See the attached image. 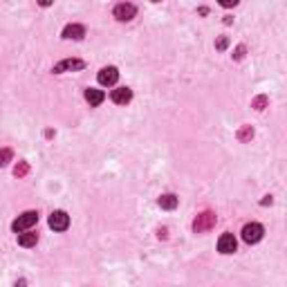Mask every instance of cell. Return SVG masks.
Wrapping results in <instances>:
<instances>
[{"instance_id":"obj_1","label":"cell","mask_w":287,"mask_h":287,"mask_svg":"<svg viewBox=\"0 0 287 287\" xmlns=\"http://www.w3.org/2000/svg\"><path fill=\"white\" fill-rule=\"evenodd\" d=\"M36 222H38V213H36V211H25L22 215H18V218L13 220L11 229L16 233H22V231H27V229L34 227Z\"/></svg>"},{"instance_id":"obj_2","label":"cell","mask_w":287,"mask_h":287,"mask_svg":"<svg viewBox=\"0 0 287 287\" xmlns=\"http://www.w3.org/2000/svg\"><path fill=\"white\" fill-rule=\"evenodd\" d=\"M263 233H265L263 224H258V222L245 224V227H242V240H245L247 245H256V242L263 238Z\"/></svg>"},{"instance_id":"obj_3","label":"cell","mask_w":287,"mask_h":287,"mask_svg":"<svg viewBox=\"0 0 287 287\" xmlns=\"http://www.w3.org/2000/svg\"><path fill=\"white\" fill-rule=\"evenodd\" d=\"M49 227H52L54 231H65V229L70 227V215H67L65 211H54V213L49 215Z\"/></svg>"},{"instance_id":"obj_4","label":"cell","mask_w":287,"mask_h":287,"mask_svg":"<svg viewBox=\"0 0 287 287\" xmlns=\"http://www.w3.org/2000/svg\"><path fill=\"white\" fill-rule=\"evenodd\" d=\"M112 13H115L117 20L126 22V20H133V18H135V13H137V7H135V4H130V2H121V4H117Z\"/></svg>"},{"instance_id":"obj_5","label":"cell","mask_w":287,"mask_h":287,"mask_svg":"<svg viewBox=\"0 0 287 287\" xmlns=\"http://www.w3.org/2000/svg\"><path fill=\"white\" fill-rule=\"evenodd\" d=\"M215 224V213H211V211H204V213H200L195 218V222H193V229H195L197 233L206 231V229H211Z\"/></svg>"},{"instance_id":"obj_6","label":"cell","mask_w":287,"mask_h":287,"mask_svg":"<svg viewBox=\"0 0 287 287\" xmlns=\"http://www.w3.org/2000/svg\"><path fill=\"white\" fill-rule=\"evenodd\" d=\"M85 63L79 58H65V61L54 65V74H63V72H72V70H83Z\"/></svg>"},{"instance_id":"obj_7","label":"cell","mask_w":287,"mask_h":287,"mask_svg":"<svg viewBox=\"0 0 287 287\" xmlns=\"http://www.w3.org/2000/svg\"><path fill=\"white\" fill-rule=\"evenodd\" d=\"M236 247H238V242H236V238H233V233H222V236H220V240H218L220 254H233Z\"/></svg>"},{"instance_id":"obj_8","label":"cell","mask_w":287,"mask_h":287,"mask_svg":"<svg viewBox=\"0 0 287 287\" xmlns=\"http://www.w3.org/2000/svg\"><path fill=\"white\" fill-rule=\"evenodd\" d=\"M119 81V70L117 67H103L99 72V83L101 85H115Z\"/></svg>"},{"instance_id":"obj_9","label":"cell","mask_w":287,"mask_h":287,"mask_svg":"<svg viewBox=\"0 0 287 287\" xmlns=\"http://www.w3.org/2000/svg\"><path fill=\"white\" fill-rule=\"evenodd\" d=\"M130 99H133V90H130V88L112 90V101H115L117 106H126V103H130Z\"/></svg>"},{"instance_id":"obj_10","label":"cell","mask_w":287,"mask_h":287,"mask_svg":"<svg viewBox=\"0 0 287 287\" xmlns=\"http://www.w3.org/2000/svg\"><path fill=\"white\" fill-rule=\"evenodd\" d=\"M85 36V27L83 25H67L65 29H63V38H72V40H81Z\"/></svg>"},{"instance_id":"obj_11","label":"cell","mask_w":287,"mask_h":287,"mask_svg":"<svg viewBox=\"0 0 287 287\" xmlns=\"http://www.w3.org/2000/svg\"><path fill=\"white\" fill-rule=\"evenodd\" d=\"M103 99H106V94H103L101 90H97V88H88V90H85V101H88L90 106H101Z\"/></svg>"},{"instance_id":"obj_12","label":"cell","mask_w":287,"mask_h":287,"mask_svg":"<svg viewBox=\"0 0 287 287\" xmlns=\"http://www.w3.org/2000/svg\"><path fill=\"white\" fill-rule=\"evenodd\" d=\"M36 240H38V233H31V231L18 233V245L20 247H34Z\"/></svg>"},{"instance_id":"obj_13","label":"cell","mask_w":287,"mask_h":287,"mask_svg":"<svg viewBox=\"0 0 287 287\" xmlns=\"http://www.w3.org/2000/svg\"><path fill=\"white\" fill-rule=\"evenodd\" d=\"M157 204H159L161 209H166V211H173L175 206H177V197H175L173 193H166V195H161L159 200H157Z\"/></svg>"},{"instance_id":"obj_14","label":"cell","mask_w":287,"mask_h":287,"mask_svg":"<svg viewBox=\"0 0 287 287\" xmlns=\"http://www.w3.org/2000/svg\"><path fill=\"white\" fill-rule=\"evenodd\" d=\"M11 155H13V152H11V148H2V150H0V166H4V164H7V161L11 159Z\"/></svg>"},{"instance_id":"obj_15","label":"cell","mask_w":287,"mask_h":287,"mask_svg":"<svg viewBox=\"0 0 287 287\" xmlns=\"http://www.w3.org/2000/svg\"><path fill=\"white\" fill-rule=\"evenodd\" d=\"M27 170H29V166H27V161H20V164L16 166V175H18V177H22V175H27Z\"/></svg>"},{"instance_id":"obj_16","label":"cell","mask_w":287,"mask_h":287,"mask_svg":"<svg viewBox=\"0 0 287 287\" xmlns=\"http://www.w3.org/2000/svg\"><path fill=\"white\" fill-rule=\"evenodd\" d=\"M227 45H229V38H227V36H220V38L215 40V47H218V49H227Z\"/></svg>"},{"instance_id":"obj_17","label":"cell","mask_w":287,"mask_h":287,"mask_svg":"<svg viewBox=\"0 0 287 287\" xmlns=\"http://www.w3.org/2000/svg\"><path fill=\"white\" fill-rule=\"evenodd\" d=\"M251 135H254V130H251V126H247V128L240 130V139H249Z\"/></svg>"},{"instance_id":"obj_18","label":"cell","mask_w":287,"mask_h":287,"mask_svg":"<svg viewBox=\"0 0 287 287\" xmlns=\"http://www.w3.org/2000/svg\"><path fill=\"white\" fill-rule=\"evenodd\" d=\"M265 103H267V99H265V97H258V99L254 101V108H256V110H263Z\"/></svg>"},{"instance_id":"obj_19","label":"cell","mask_w":287,"mask_h":287,"mask_svg":"<svg viewBox=\"0 0 287 287\" xmlns=\"http://www.w3.org/2000/svg\"><path fill=\"white\" fill-rule=\"evenodd\" d=\"M236 0H222V7H236Z\"/></svg>"},{"instance_id":"obj_20","label":"cell","mask_w":287,"mask_h":287,"mask_svg":"<svg viewBox=\"0 0 287 287\" xmlns=\"http://www.w3.org/2000/svg\"><path fill=\"white\" fill-rule=\"evenodd\" d=\"M242 54H245V47H242V45H240V47H238V54H236V58H242Z\"/></svg>"}]
</instances>
